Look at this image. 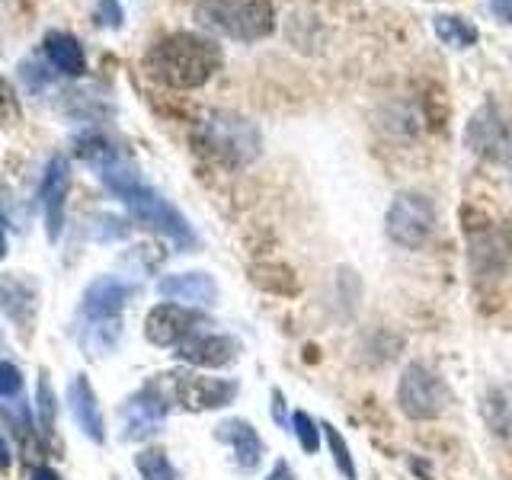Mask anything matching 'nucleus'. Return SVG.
<instances>
[{"instance_id": "1", "label": "nucleus", "mask_w": 512, "mask_h": 480, "mask_svg": "<svg viewBox=\"0 0 512 480\" xmlns=\"http://www.w3.org/2000/svg\"><path fill=\"white\" fill-rule=\"evenodd\" d=\"M100 180L116 192V196L125 202V208L132 212L144 228H151L157 234L170 237L173 244L180 247H192L196 244V234H192L189 221L176 212V208L160 196L157 189H151L148 183L141 180L138 170H132L125 164V160L116 154L112 160H106V164L100 167Z\"/></svg>"}, {"instance_id": "2", "label": "nucleus", "mask_w": 512, "mask_h": 480, "mask_svg": "<svg viewBox=\"0 0 512 480\" xmlns=\"http://www.w3.org/2000/svg\"><path fill=\"white\" fill-rule=\"evenodd\" d=\"M221 68V48L196 32H173L154 42L148 52V71L176 90H196Z\"/></svg>"}, {"instance_id": "3", "label": "nucleus", "mask_w": 512, "mask_h": 480, "mask_svg": "<svg viewBox=\"0 0 512 480\" xmlns=\"http://www.w3.org/2000/svg\"><path fill=\"white\" fill-rule=\"evenodd\" d=\"M196 20L228 39L256 42L276 26L272 0H199Z\"/></svg>"}, {"instance_id": "4", "label": "nucleus", "mask_w": 512, "mask_h": 480, "mask_svg": "<svg viewBox=\"0 0 512 480\" xmlns=\"http://www.w3.org/2000/svg\"><path fill=\"white\" fill-rule=\"evenodd\" d=\"M202 148L208 154H215L224 164H250L260 154V132L253 128V122L231 116V112H218V116L205 119L199 128Z\"/></svg>"}, {"instance_id": "5", "label": "nucleus", "mask_w": 512, "mask_h": 480, "mask_svg": "<svg viewBox=\"0 0 512 480\" xmlns=\"http://www.w3.org/2000/svg\"><path fill=\"white\" fill-rule=\"evenodd\" d=\"M397 404L410 420H436L448 404V391L436 372H429L426 365H410L400 375Z\"/></svg>"}, {"instance_id": "6", "label": "nucleus", "mask_w": 512, "mask_h": 480, "mask_svg": "<svg viewBox=\"0 0 512 480\" xmlns=\"http://www.w3.org/2000/svg\"><path fill=\"white\" fill-rule=\"evenodd\" d=\"M432 224H436L432 202L426 196H416V192H400L388 208V237L397 247H423L432 234Z\"/></svg>"}, {"instance_id": "7", "label": "nucleus", "mask_w": 512, "mask_h": 480, "mask_svg": "<svg viewBox=\"0 0 512 480\" xmlns=\"http://www.w3.org/2000/svg\"><path fill=\"white\" fill-rule=\"evenodd\" d=\"M164 378L170 381V394L176 404L192 413L228 407L237 394V381H228V378H205V375H192V372L164 375Z\"/></svg>"}, {"instance_id": "8", "label": "nucleus", "mask_w": 512, "mask_h": 480, "mask_svg": "<svg viewBox=\"0 0 512 480\" xmlns=\"http://www.w3.org/2000/svg\"><path fill=\"white\" fill-rule=\"evenodd\" d=\"M119 416H122V439L125 442H141V439L154 436V432L160 429V423H164L167 400L151 384V388H144L135 397H128Z\"/></svg>"}, {"instance_id": "9", "label": "nucleus", "mask_w": 512, "mask_h": 480, "mask_svg": "<svg viewBox=\"0 0 512 480\" xmlns=\"http://www.w3.org/2000/svg\"><path fill=\"white\" fill-rule=\"evenodd\" d=\"M464 141H468V148L474 154L487 160H500L509 154V128L500 119L496 106L487 103L474 112V119L468 122V132H464Z\"/></svg>"}, {"instance_id": "10", "label": "nucleus", "mask_w": 512, "mask_h": 480, "mask_svg": "<svg viewBox=\"0 0 512 480\" xmlns=\"http://www.w3.org/2000/svg\"><path fill=\"white\" fill-rule=\"evenodd\" d=\"M71 189V164L64 157H52V164L45 167V180L39 189V199L45 208V231L48 240H58L64 228V199Z\"/></svg>"}, {"instance_id": "11", "label": "nucleus", "mask_w": 512, "mask_h": 480, "mask_svg": "<svg viewBox=\"0 0 512 480\" xmlns=\"http://www.w3.org/2000/svg\"><path fill=\"white\" fill-rule=\"evenodd\" d=\"M199 317L180 308V304H157V308L144 320V333L154 346H180L186 336H192V327Z\"/></svg>"}, {"instance_id": "12", "label": "nucleus", "mask_w": 512, "mask_h": 480, "mask_svg": "<svg viewBox=\"0 0 512 480\" xmlns=\"http://www.w3.org/2000/svg\"><path fill=\"white\" fill-rule=\"evenodd\" d=\"M135 288L116 279V276H103L96 279L87 292H84V304H80V314L84 320H116L122 317L125 301L132 298Z\"/></svg>"}, {"instance_id": "13", "label": "nucleus", "mask_w": 512, "mask_h": 480, "mask_svg": "<svg viewBox=\"0 0 512 480\" xmlns=\"http://www.w3.org/2000/svg\"><path fill=\"white\" fill-rule=\"evenodd\" d=\"M237 340L231 336H221V333H192L180 343V356L189 365H199V368H221V365H231L237 359Z\"/></svg>"}, {"instance_id": "14", "label": "nucleus", "mask_w": 512, "mask_h": 480, "mask_svg": "<svg viewBox=\"0 0 512 480\" xmlns=\"http://www.w3.org/2000/svg\"><path fill=\"white\" fill-rule=\"evenodd\" d=\"M160 298L183 301V304H212L218 298V285L208 272H176L157 282Z\"/></svg>"}, {"instance_id": "15", "label": "nucleus", "mask_w": 512, "mask_h": 480, "mask_svg": "<svg viewBox=\"0 0 512 480\" xmlns=\"http://www.w3.org/2000/svg\"><path fill=\"white\" fill-rule=\"evenodd\" d=\"M68 397H71V413L77 426L84 429V436L93 439V442H106V426H103V413H100V404H96V394L90 388V381L84 375H77L68 388Z\"/></svg>"}, {"instance_id": "16", "label": "nucleus", "mask_w": 512, "mask_h": 480, "mask_svg": "<svg viewBox=\"0 0 512 480\" xmlns=\"http://www.w3.org/2000/svg\"><path fill=\"white\" fill-rule=\"evenodd\" d=\"M218 439L221 442H228L234 448V458L240 468H256L263 458V442L260 436H256V429L247 423V420H228V423H221L218 426Z\"/></svg>"}, {"instance_id": "17", "label": "nucleus", "mask_w": 512, "mask_h": 480, "mask_svg": "<svg viewBox=\"0 0 512 480\" xmlns=\"http://www.w3.org/2000/svg\"><path fill=\"white\" fill-rule=\"evenodd\" d=\"M45 55L61 74H68V77H80L87 71L84 48H80V42L74 36H68V32H48V36H45Z\"/></svg>"}, {"instance_id": "18", "label": "nucleus", "mask_w": 512, "mask_h": 480, "mask_svg": "<svg viewBox=\"0 0 512 480\" xmlns=\"http://www.w3.org/2000/svg\"><path fill=\"white\" fill-rule=\"evenodd\" d=\"M119 336H122V317L116 320H84L80 327V343L90 352V356H106L119 346Z\"/></svg>"}, {"instance_id": "19", "label": "nucleus", "mask_w": 512, "mask_h": 480, "mask_svg": "<svg viewBox=\"0 0 512 480\" xmlns=\"http://www.w3.org/2000/svg\"><path fill=\"white\" fill-rule=\"evenodd\" d=\"M432 29H436V36L452 48H471L480 39L477 26L471 20H464V16H455V13H439L436 20H432Z\"/></svg>"}, {"instance_id": "20", "label": "nucleus", "mask_w": 512, "mask_h": 480, "mask_svg": "<svg viewBox=\"0 0 512 480\" xmlns=\"http://www.w3.org/2000/svg\"><path fill=\"white\" fill-rule=\"evenodd\" d=\"M487 423L493 426V432L512 439V384H500L487 394Z\"/></svg>"}, {"instance_id": "21", "label": "nucleus", "mask_w": 512, "mask_h": 480, "mask_svg": "<svg viewBox=\"0 0 512 480\" xmlns=\"http://www.w3.org/2000/svg\"><path fill=\"white\" fill-rule=\"evenodd\" d=\"M138 471L144 480H176V468L170 464V458L160 452V448H148V452H141L135 458Z\"/></svg>"}, {"instance_id": "22", "label": "nucleus", "mask_w": 512, "mask_h": 480, "mask_svg": "<svg viewBox=\"0 0 512 480\" xmlns=\"http://www.w3.org/2000/svg\"><path fill=\"white\" fill-rule=\"evenodd\" d=\"M327 432V445H330V452H333V461H336V468L343 471L346 480H356V464H352V455H349V445L346 439L340 436V429H333V426H324Z\"/></svg>"}, {"instance_id": "23", "label": "nucleus", "mask_w": 512, "mask_h": 480, "mask_svg": "<svg viewBox=\"0 0 512 480\" xmlns=\"http://www.w3.org/2000/svg\"><path fill=\"white\" fill-rule=\"evenodd\" d=\"M292 426H295V436H298V442H301L304 452L314 455L317 448H320V429H324V426H317V423L311 420V416H308V413H301V410L292 416Z\"/></svg>"}, {"instance_id": "24", "label": "nucleus", "mask_w": 512, "mask_h": 480, "mask_svg": "<svg viewBox=\"0 0 512 480\" xmlns=\"http://www.w3.org/2000/svg\"><path fill=\"white\" fill-rule=\"evenodd\" d=\"M39 426L42 432H52L55 426V394H52V384L42 375L39 378Z\"/></svg>"}, {"instance_id": "25", "label": "nucleus", "mask_w": 512, "mask_h": 480, "mask_svg": "<svg viewBox=\"0 0 512 480\" xmlns=\"http://www.w3.org/2000/svg\"><path fill=\"white\" fill-rule=\"evenodd\" d=\"M23 391V375L20 368L10 362H0V400H16Z\"/></svg>"}, {"instance_id": "26", "label": "nucleus", "mask_w": 512, "mask_h": 480, "mask_svg": "<svg viewBox=\"0 0 512 480\" xmlns=\"http://www.w3.org/2000/svg\"><path fill=\"white\" fill-rule=\"evenodd\" d=\"M96 23L109 26V29H119L122 26V7L116 4V0H100V4H96Z\"/></svg>"}, {"instance_id": "27", "label": "nucleus", "mask_w": 512, "mask_h": 480, "mask_svg": "<svg viewBox=\"0 0 512 480\" xmlns=\"http://www.w3.org/2000/svg\"><path fill=\"white\" fill-rule=\"evenodd\" d=\"M490 13H493L500 23L512 26V0H490Z\"/></svg>"}, {"instance_id": "28", "label": "nucleus", "mask_w": 512, "mask_h": 480, "mask_svg": "<svg viewBox=\"0 0 512 480\" xmlns=\"http://www.w3.org/2000/svg\"><path fill=\"white\" fill-rule=\"evenodd\" d=\"M266 480H295V474H292V468H288V461H276V468L269 471Z\"/></svg>"}, {"instance_id": "29", "label": "nucleus", "mask_w": 512, "mask_h": 480, "mask_svg": "<svg viewBox=\"0 0 512 480\" xmlns=\"http://www.w3.org/2000/svg\"><path fill=\"white\" fill-rule=\"evenodd\" d=\"M10 468V445L4 439V432H0V471H7Z\"/></svg>"}, {"instance_id": "30", "label": "nucleus", "mask_w": 512, "mask_h": 480, "mask_svg": "<svg viewBox=\"0 0 512 480\" xmlns=\"http://www.w3.org/2000/svg\"><path fill=\"white\" fill-rule=\"evenodd\" d=\"M29 480H61V477L52 468H36V471L29 474Z\"/></svg>"}, {"instance_id": "31", "label": "nucleus", "mask_w": 512, "mask_h": 480, "mask_svg": "<svg viewBox=\"0 0 512 480\" xmlns=\"http://www.w3.org/2000/svg\"><path fill=\"white\" fill-rule=\"evenodd\" d=\"M0 106H10L13 109V90L4 84V77H0Z\"/></svg>"}, {"instance_id": "32", "label": "nucleus", "mask_w": 512, "mask_h": 480, "mask_svg": "<svg viewBox=\"0 0 512 480\" xmlns=\"http://www.w3.org/2000/svg\"><path fill=\"white\" fill-rule=\"evenodd\" d=\"M7 253V228H4V218H0V260H4Z\"/></svg>"}]
</instances>
